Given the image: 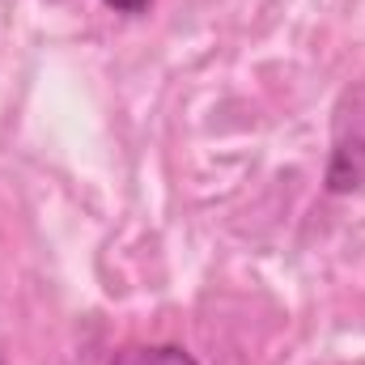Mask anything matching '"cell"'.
Masks as SVG:
<instances>
[{
	"label": "cell",
	"instance_id": "obj_2",
	"mask_svg": "<svg viewBox=\"0 0 365 365\" xmlns=\"http://www.w3.org/2000/svg\"><path fill=\"white\" fill-rule=\"evenodd\" d=\"M110 9H119V13H140V9H149V0H106Z\"/></svg>",
	"mask_w": 365,
	"mask_h": 365
},
{
	"label": "cell",
	"instance_id": "obj_3",
	"mask_svg": "<svg viewBox=\"0 0 365 365\" xmlns=\"http://www.w3.org/2000/svg\"><path fill=\"white\" fill-rule=\"evenodd\" d=\"M0 365H4V361H0Z\"/></svg>",
	"mask_w": 365,
	"mask_h": 365
},
{
	"label": "cell",
	"instance_id": "obj_1",
	"mask_svg": "<svg viewBox=\"0 0 365 365\" xmlns=\"http://www.w3.org/2000/svg\"><path fill=\"white\" fill-rule=\"evenodd\" d=\"M110 365H200L191 353H182L175 344H136V349H123Z\"/></svg>",
	"mask_w": 365,
	"mask_h": 365
}]
</instances>
